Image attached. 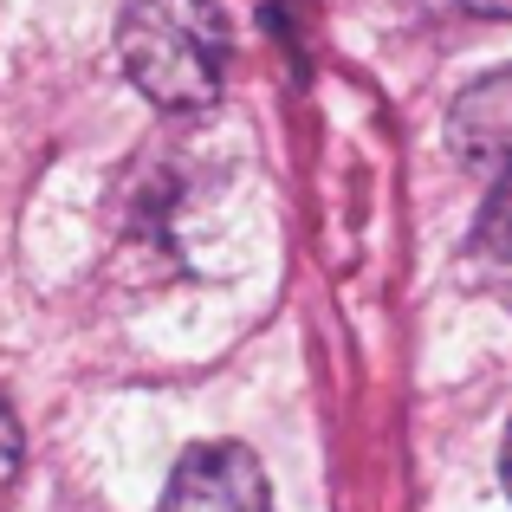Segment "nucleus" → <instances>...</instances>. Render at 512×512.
Instances as JSON below:
<instances>
[{
	"instance_id": "obj_1",
	"label": "nucleus",
	"mask_w": 512,
	"mask_h": 512,
	"mask_svg": "<svg viewBox=\"0 0 512 512\" xmlns=\"http://www.w3.org/2000/svg\"><path fill=\"white\" fill-rule=\"evenodd\" d=\"M117 59L156 111H201L227 85V20L214 0H124Z\"/></svg>"
},
{
	"instance_id": "obj_2",
	"label": "nucleus",
	"mask_w": 512,
	"mask_h": 512,
	"mask_svg": "<svg viewBox=\"0 0 512 512\" xmlns=\"http://www.w3.org/2000/svg\"><path fill=\"white\" fill-rule=\"evenodd\" d=\"M448 143L467 169L487 175V201H480L474 240L487 253L512 260V65L474 78L448 111Z\"/></svg>"
},
{
	"instance_id": "obj_3",
	"label": "nucleus",
	"mask_w": 512,
	"mask_h": 512,
	"mask_svg": "<svg viewBox=\"0 0 512 512\" xmlns=\"http://www.w3.org/2000/svg\"><path fill=\"white\" fill-rule=\"evenodd\" d=\"M156 512H273V487L253 448L240 441H201L175 461Z\"/></svg>"
},
{
	"instance_id": "obj_4",
	"label": "nucleus",
	"mask_w": 512,
	"mask_h": 512,
	"mask_svg": "<svg viewBox=\"0 0 512 512\" xmlns=\"http://www.w3.org/2000/svg\"><path fill=\"white\" fill-rule=\"evenodd\" d=\"M20 474V422H13V409L0 402V487Z\"/></svg>"
},
{
	"instance_id": "obj_5",
	"label": "nucleus",
	"mask_w": 512,
	"mask_h": 512,
	"mask_svg": "<svg viewBox=\"0 0 512 512\" xmlns=\"http://www.w3.org/2000/svg\"><path fill=\"white\" fill-rule=\"evenodd\" d=\"M461 13H474V20H512V0H454Z\"/></svg>"
},
{
	"instance_id": "obj_6",
	"label": "nucleus",
	"mask_w": 512,
	"mask_h": 512,
	"mask_svg": "<svg viewBox=\"0 0 512 512\" xmlns=\"http://www.w3.org/2000/svg\"><path fill=\"white\" fill-rule=\"evenodd\" d=\"M500 480H506V500H512V422H506V448H500Z\"/></svg>"
}]
</instances>
